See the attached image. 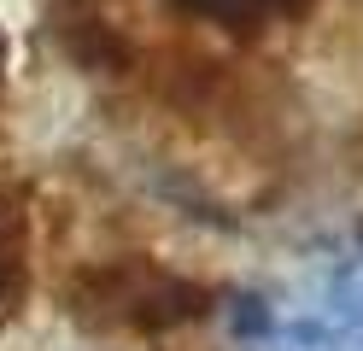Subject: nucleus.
<instances>
[{"instance_id": "obj_4", "label": "nucleus", "mask_w": 363, "mask_h": 351, "mask_svg": "<svg viewBox=\"0 0 363 351\" xmlns=\"http://www.w3.org/2000/svg\"><path fill=\"white\" fill-rule=\"evenodd\" d=\"M0 82H6V41H0Z\"/></svg>"}, {"instance_id": "obj_2", "label": "nucleus", "mask_w": 363, "mask_h": 351, "mask_svg": "<svg viewBox=\"0 0 363 351\" xmlns=\"http://www.w3.org/2000/svg\"><path fill=\"white\" fill-rule=\"evenodd\" d=\"M35 240H30V211L18 194H0V311H12L30 293V269H35Z\"/></svg>"}, {"instance_id": "obj_1", "label": "nucleus", "mask_w": 363, "mask_h": 351, "mask_svg": "<svg viewBox=\"0 0 363 351\" xmlns=\"http://www.w3.org/2000/svg\"><path fill=\"white\" fill-rule=\"evenodd\" d=\"M206 287L147 252H106L65 281V311L94 334H170L206 316Z\"/></svg>"}, {"instance_id": "obj_3", "label": "nucleus", "mask_w": 363, "mask_h": 351, "mask_svg": "<svg viewBox=\"0 0 363 351\" xmlns=\"http://www.w3.org/2000/svg\"><path fill=\"white\" fill-rule=\"evenodd\" d=\"M182 18H199V23H217V30H264V23H281L293 12H305L311 0H170Z\"/></svg>"}]
</instances>
